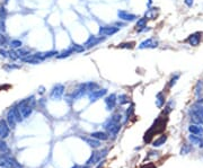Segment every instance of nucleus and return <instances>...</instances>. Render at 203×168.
I'll use <instances>...</instances> for the list:
<instances>
[{
  "instance_id": "f257e3e1",
  "label": "nucleus",
  "mask_w": 203,
  "mask_h": 168,
  "mask_svg": "<svg viewBox=\"0 0 203 168\" xmlns=\"http://www.w3.org/2000/svg\"><path fill=\"white\" fill-rule=\"evenodd\" d=\"M166 129V121L165 118L159 116V117L157 118L156 121L153 122V124L150 126L149 130L146 132L144 134V138H143V141L144 142H150L151 139H152L157 133H161L162 131Z\"/></svg>"
},
{
  "instance_id": "f03ea898",
  "label": "nucleus",
  "mask_w": 203,
  "mask_h": 168,
  "mask_svg": "<svg viewBox=\"0 0 203 168\" xmlns=\"http://www.w3.org/2000/svg\"><path fill=\"white\" fill-rule=\"evenodd\" d=\"M190 114L194 124H203V99H199L191 106Z\"/></svg>"
},
{
  "instance_id": "7ed1b4c3",
  "label": "nucleus",
  "mask_w": 203,
  "mask_h": 168,
  "mask_svg": "<svg viewBox=\"0 0 203 168\" xmlns=\"http://www.w3.org/2000/svg\"><path fill=\"white\" fill-rule=\"evenodd\" d=\"M104 129L107 131V133L111 134V135H116L119 133L120 130H121V123H117V122H114L113 120H107L105 123H104Z\"/></svg>"
},
{
  "instance_id": "20e7f679",
  "label": "nucleus",
  "mask_w": 203,
  "mask_h": 168,
  "mask_svg": "<svg viewBox=\"0 0 203 168\" xmlns=\"http://www.w3.org/2000/svg\"><path fill=\"white\" fill-rule=\"evenodd\" d=\"M107 151H108L107 149H103L102 151H94V153H91L90 157H89V159L86 161V165L90 166V165H95V164H97L100 159L103 158L104 156L106 155Z\"/></svg>"
},
{
  "instance_id": "39448f33",
  "label": "nucleus",
  "mask_w": 203,
  "mask_h": 168,
  "mask_svg": "<svg viewBox=\"0 0 203 168\" xmlns=\"http://www.w3.org/2000/svg\"><path fill=\"white\" fill-rule=\"evenodd\" d=\"M64 94V86L62 84H56L51 89L50 97L51 99H60Z\"/></svg>"
},
{
  "instance_id": "423d86ee",
  "label": "nucleus",
  "mask_w": 203,
  "mask_h": 168,
  "mask_svg": "<svg viewBox=\"0 0 203 168\" xmlns=\"http://www.w3.org/2000/svg\"><path fill=\"white\" fill-rule=\"evenodd\" d=\"M119 31L120 27H116V26H100L98 29V34L99 36H112Z\"/></svg>"
},
{
  "instance_id": "0eeeda50",
  "label": "nucleus",
  "mask_w": 203,
  "mask_h": 168,
  "mask_svg": "<svg viewBox=\"0 0 203 168\" xmlns=\"http://www.w3.org/2000/svg\"><path fill=\"white\" fill-rule=\"evenodd\" d=\"M18 108L22 113V116L23 118H27L32 115V113H33V106H31L25 100H23L22 103H19L18 105Z\"/></svg>"
},
{
  "instance_id": "6e6552de",
  "label": "nucleus",
  "mask_w": 203,
  "mask_h": 168,
  "mask_svg": "<svg viewBox=\"0 0 203 168\" xmlns=\"http://www.w3.org/2000/svg\"><path fill=\"white\" fill-rule=\"evenodd\" d=\"M157 46H158V41H157L156 38H150L142 41V42L138 45V49H140V50H143V49H156Z\"/></svg>"
},
{
  "instance_id": "1a4fd4ad",
  "label": "nucleus",
  "mask_w": 203,
  "mask_h": 168,
  "mask_svg": "<svg viewBox=\"0 0 203 168\" xmlns=\"http://www.w3.org/2000/svg\"><path fill=\"white\" fill-rule=\"evenodd\" d=\"M107 94V89L105 88H102V89H96L94 91H90L89 95H88V98L90 100V103H94L96 100L100 99L102 97H105V95Z\"/></svg>"
},
{
  "instance_id": "9d476101",
  "label": "nucleus",
  "mask_w": 203,
  "mask_h": 168,
  "mask_svg": "<svg viewBox=\"0 0 203 168\" xmlns=\"http://www.w3.org/2000/svg\"><path fill=\"white\" fill-rule=\"evenodd\" d=\"M117 17H119L121 20H124V22H135L138 19V16L135 15L132 13H129L126 10H119L117 11Z\"/></svg>"
},
{
  "instance_id": "9b49d317",
  "label": "nucleus",
  "mask_w": 203,
  "mask_h": 168,
  "mask_svg": "<svg viewBox=\"0 0 203 168\" xmlns=\"http://www.w3.org/2000/svg\"><path fill=\"white\" fill-rule=\"evenodd\" d=\"M105 104H106V109L107 111H112V109L115 108L116 103H117V96L115 94H111V95H107L104 99Z\"/></svg>"
},
{
  "instance_id": "f8f14e48",
  "label": "nucleus",
  "mask_w": 203,
  "mask_h": 168,
  "mask_svg": "<svg viewBox=\"0 0 203 168\" xmlns=\"http://www.w3.org/2000/svg\"><path fill=\"white\" fill-rule=\"evenodd\" d=\"M10 133V128L7 121L5 120H0V140H3L6 138L9 137Z\"/></svg>"
},
{
  "instance_id": "ddd939ff",
  "label": "nucleus",
  "mask_w": 203,
  "mask_h": 168,
  "mask_svg": "<svg viewBox=\"0 0 203 168\" xmlns=\"http://www.w3.org/2000/svg\"><path fill=\"white\" fill-rule=\"evenodd\" d=\"M201 38H202V34L200 32H195L186 38V42L190 44L191 46H197L201 43Z\"/></svg>"
},
{
  "instance_id": "4468645a",
  "label": "nucleus",
  "mask_w": 203,
  "mask_h": 168,
  "mask_svg": "<svg viewBox=\"0 0 203 168\" xmlns=\"http://www.w3.org/2000/svg\"><path fill=\"white\" fill-rule=\"evenodd\" d=\"M103 41H104V38H102V36L97 38V36L91 35V36H89V38L86 41V43L84 44V46H85V49H91V47L98 45V44H99L100 42H103Z\"/></svg>"
},
{
  "instance_id": "2eb2a0df",
  "label": "nucleus",
  "mask_w": 203,
  "mask_h": 168,
  "mask_svg": "<svg viewBox=\"0 0 203 168\" xmlns=\"http://www.w3.org/2000/svg\"><path fill=\"white\" fill-rule=\"evenodd\" d=\"M7 123H8V125H9L10 129H14L16 126V123H17V121H16V117H15V114H14V109L13 107L7 112V118H6Z\"/></svg>"
},
{
  "instance_id": "dca6fc26",
  "label": "nucleus",
  "mask_w": 203,
  "mask_h": 168,
  "mask_svg": "<svg viewBox=\"0 0 203 168\" xmlns=\"http://www.w3.org/2000/svg\"><path fill=\"white\" fill-rule=\"evenodd\" d=\"M22 61L26 63H31V64H38L43 60H41L36 54H29V55L25 56V58H22Z\"/></svg>"
},
{
  "instance_id": "f3484780",
  "label": "nucleus",
  "mask_w": 203,
  "mask_h": 168,
  "mask_svg": "<svg viewBox=\"0 0 203 168\" xmlns=\"http://www.w3.org/2000/svg\"><path fill=\"white\" fill-rule=\"evenodd\" d=\"M188 131H190L191 134H194V135H199V137H202L203 134V128L201 126V124H191L188 126Z\"/></svg>"
},
{
  "instance_id": "a211bd4d",
  "label": "nucleus",
  "mask_w": 203,
  "mask_h": 168,
  "mask_svg": "<svg viewBox=\"0 0 203 168\" xmlns=\"http://www.w3.org/2000/svg\"><path fill=\"white\" fill-rule=\"evenodd\" d=\"M91 138H94V139H97V140H102V141H106L108 140V133H106V132H103V131H96V132H93V133L90 134Z\"/></svg>"
},
{
  "instance_id": "6ab92c4d",
  "label": "nucleus",
  "mask_w": 203,
  "mask_h": 168,
  "mask_svg": "<svg viewBox=\"0 0 203 168\" xmlns=\"http://www.w3.org/2000/svg\"><path fill=\"white\" fill-rule=\"evenodd\" d=\"M73 50L71 49V46L68 47L67 50H63L61 51V52H58V54L55 55L56 59H64V58H68V56H70L71 54H73Z\"/></svg>"
},
{
  "instance_id": "aec40b11",
  "label": "nucleus",
  "mask_w": 203,
  "mask_h": 168,
  "mask_svg": "<svg viewBox=\"0 0 203 168\" xmlns=\"http://www.w3.org/2000/svg\"><path fill=\"white\" fill-rule=\"evenodd\" d=\"M190 141L192 142V144H197L200 148H203V138L199 137V135H194V134H191L188 137Z\"/></svg>"
},
{
  "instance_id": "412c9836",
  "label": "nucleus",
  "mask_w": 203,
  "mask_h": 168,
  "mask_svg": "<svg viewBox=\"0 0 203 168\" xmlns=\"http://www.w3.org/2000/svg\"><path fill=\"white\" fill-rule=\"evenodd\" d=\"M155 103H156V106L158 108H162V106L165 105V95H164L162 91H160L156 95V102Z\"/></svg>"
},
{
  "instance_id": "4be33fe9",
  "label": "nucleus",
  "mask_w": 203,
  "mask_h": 168,
  "mask_svg": "<svg viewBox=\"0 0 203 168\" xmlns=\"http://www.w3.org/2000/svg\"><path fill=\"white\" fill-rule=\"evenodd\" d=\"M84 140L86 141V143H87L88 146L91 147V148H94V149L100 147V141L97 140V139H94V138H86Z\"/></svg>"
},
{
  "instance_id": "5701e85b",
  "label": "nucleus",
  "mask_w": 203,
  "mask_h": 168,
  "mask_svg": "<svg viewBox=\"0 0 203 168\" xmlns=\"http://www.w3.org/2000/svg\"><path fill=\"white\" fill-rule=\"evenodd\" d=\"M166 141H167V135L161 134L159 138H157L156 140L152 141V146L155 147V148H157V147H160V146H162V144H165Z\"/></svg>"
},
{
  "instance_id": "b1692460",
  "label": "nucleus",
  "mask_w": 203,
  "mask_h": 168,
  "mask_svg": "<svg viewBox=\"0 0 203 168\" xmlns=\"http://www.w3.org/2000/svg\"><path fill=\"white\" fill-rule=\"evenodd\" d=\"M157 14H158V8H149L146 11L144 17L147 19H155L157 17Z\"/></svg>"
},
{
  "instance_id": "393cba45",
  "label": "nucleus",
  "mask_w": 203,
  "mask_h": 168,
  "mask_svg": "<svg viewBox=\"0 0 203 168\" xmlns=\"http://www.w3.org/2000/svg\"><path fill=\"white\" fill-rule=\"evenodd\" d=\"M9 46L13 49V50H18L23 46V42L20 40H11L9 42Z\"/></svg>"
},
{
  "instance_id": "a878e982",
  "label": "nucleus",
  "mask_w": 203,
  "mask_h": 168,
  "mask_svg": "<svg viewBox=\"0 0 203 168\" xmlns=\"http://www.w3.org/2000/svg\"><path fill=\"white\" fill-rule=\"evenodd\" d=\"M117 102L120 103V105H125V104L130 103V98H129L128 95H125V94H121V95L117 96Z\"/></svg>"
},
{
  "instance_id": "bb28decb",
  "label": "nucleus",
  "mask_w": 203,
  "mask_h": 168,
  "mask_svg": "<svg viewBox=\"0 0 203 168\" xmlns=\"http://www.w3.org/2000/svg\"><path fill=\"white\" fill-rule=\"evenodd\" d=\"M8 166H9V168H22L20 164L15 158H13V157L8 158Z\"/></svg>"
},
{
  "instance_id": "cd10ccee",
  "label": "nucleus",
  "mask_w": 203,
  "mask_h": 168,
  "mask_svg": "<svg viewBox=\"0 0 203 168\" xmlns=\"http://www.w3.org/2000/svg\"><path fill=\"white\" fill-rule=\"evenodd\" d=\"M147 22H148V19L146 18V17H141V18H138L135 25H137V27L140 29V28H143L147 26Z\"/></svg>"
},
{
  "instance_id": "c85d7f7f",
  "label": "nucleus",
  "mask_w": 203,
  "mask_h": 168,
  "mask_svg": "<svg viewBox=\"0 0 203 168\" xmlns=\"http://www.w3.org/2000/svg\"><path fill=\"white\" fill-rule=\"evenodd\" d=\"M135 46V42H124V43L119 44L120 49H129V50H131Z\"/></svg>"
},
{
  "instance_id": "c756f323",
  "label": "nucleus",
  "mask_w": 203,
  "mask_h": 168,
  "mask_svg": "<svg viewBox=\"0 0 203 168\" xmlns=\"http://www.w3.org/2000/svg\"><path fill=\"white\" fill-rule=\"evenodd\" d=\"M71 49L73 50V52L75 53H80V52H84L86 49H85V46L84 45H79V44H76V43H73L71 45Z\"/></svg>"
},
{
  "instance_id": "7c9ffc66",
  "label": "nucleus",
  "mask_w": 203,
  "mask_h": 168,
  "mask_svg": "<svg viewBox=\"0 0 203 168\" xmlns=\"http://www.w3.org/2000/svg\"><path fill=\"white\" fill-rule=\"evenodd\" d=\"M13 109H14V114H15L16 121H17V122H22L23 121V116H22V113H20V111H19V108L17 107V106H15V107H13Z\"/></svg>"
},
{
  "instance_id": "2f4dec72",
  "label": "nucleus",
  "mask_w": 203,
  "mask_h": 168,
  "mask_svg": "<svg viewBox=\"0 0 203 168\" xmlns=\"http://www.w3.org/2000/svg\"><path fill=\"white\" fill-rule=\"evenodd\" d=\"M179 77H181V75L178 73V75H174L172 78H170V80H169L168 82V88H172L174 85H176V82H177V80L179 79Z\"/></svg>"
},
{
  "instance_id": "473e14b6",
  "label": "nucleus",
  "mask_w": 203,
  "mask_h": 168,
  "mask_svg": "<svg viewBox=\"0 0 203 168\" xmlns=\"http://www.w3.org/2000/svg\"><path fill=\"white\" fill-rule=\"evenodd\" d=\"M8 58H10L11 60H18L19 59V55H18V53H17V51H15V50H11L10 51H8Z\"/></svg>"
},
{
  "instance_id": "72a5a7b5",
  "label": "nucleus",
  "mask_w": 203,
  "mask_h": 168,
  "mask_svg": "<svg viewBox=\"0 0 203 168\" xmlns=\"http://www.w3.org/2000/svg\"><path fill=\"white\" fill-rule=\"evenodd\" d=\"M6 151H8L7 143L3 140H0V153H6Z\"/></svg>"
},
{
  "instance_id": "f704fd0d",
  "label": "nucleus",
  "mask_w": 203,
  "mask_h": 168,
  "mask_svg": "<svg viewBox=\"0 0 203 168\" xmlns=\"http://www.w3.org/2000/svg\"><path fill=\"white\" fill-rule=\"evenodd\" d=\"M111 120H113L114 122H117V123H120L122 120V115L120 114V113H115V114H113L112 116H111Z\"/></svg>"
},
{
  "instance_id": "c9c22d12",
  "label": "nucleus",
  "mask_w": 203,
  "mask_h": 168,
  "mask_svg": "<svg viewBox=\"0 0 203 168\" xmlns=\"http://www.w3.org/2000/svg\"><path fill=\"white\" fill-rule=\"evenodd\" d=\"M173 105H174V102H173V100H170V102H169L168 104H167V105H166V108H165V114L166 115H167V114H168L169 112H172L173 111Z\"/></svg>"
},
{
  "instance_id": "e433bc0d",
  "label": "nucleus",
  "mask_w": 203,
  "mask_h": 168,
  "mask_svg": "<svg viewBox=\"0 0 203 168\" xmlns=\"http://www.w3.org/2000/svg\"><path fill=\"white\" fill-rule=\"evenodd\" d=\"M133 112H135V105L133 104H131V106L129 107L128 109H126V117H131L132 114H133Z\"/></svg>"
},
{
  "instance_id": "4c0bfd02",
  "label": "nucleus",
  "mask_w": 203,
  "mask_h": 168,
  "mask_svg": "<svg viewBox=\"0 0 203 168\" xmlns=\"http://www.w3.org/2000/svg\"><path fill=\"white\" fill-rule=\"evenodd\" d=\"M0 17L2 19L6 20V17H7V10L5 7H0Z\"/></svg>"
},
{
  "instance_id": "58836bf2",
  "label": "nucleus",
  "mask_w": 203,
  "mask_h": 168,
  "mask_svg": "<svg viewBox=\"0 0 203 168\" xmlns=\"http://www.w3.org/2000/svg\"><path fill=\"white\" fill-rule=\"evenodd\" d=\"M191 150V148L190 147H188V146H184V148H182V150H181V153L182 155H186V153H188V151Z\"/></svg>"
},
{
  "instance_id": "ea45409f",
  "label": "nucleus",
  "mask_w": 203,
  "mask_h": 168,
  "mask_svg": "<svg viewBox=\"0 0 203 168\" xmlns=\"http://www.w3.org/2000/svg\"><path fill=\"white\" fill-rule=\"evenodd\" d=\"M0 55L2 58H8V51H6L5 49H0Z\"/></svg>"
},
{
  "instance_id": "a19ab883",
  "label": "nucleus",
  "mask_w": 203,
  "mask_h": 168,
  "mask_svg": "<svg viewBox=\"0 0 203 168\" xmlns=\"http://www.w3.org/2000/svg\"><path fill=\"white\" fill-rule=\"evenodd\" d=\"M184 3H185V5H186V6L188 7V8H191V7L193 6L194 0H184Z\"/></svg>"
},
{
  "instance_id": "79ce46f5",
  "label": "nucleus",
  "mask_w": 203,
  "mask_h": 168,
  "mask_svg": "<svg viewBox=\"0 0 203 168\" xmlns=\"http://www.w3.org/2000/svg\"><path fill=\"white\" fill-rule=\"evenodd\" d=\"M72 168H89V166H79V165H75Z\"/></svg>"
},
{
  "instance_id": "37998d69",
  "label": "nucleus",
  "mask_w": 203,
  "mask_h": 168,
  "mask_svg": "<svg viewBox=\"0 0 203 168\" xmlns=\"http://www.w3.org/2000/svg\"><path fill=\"white\" fill-rule=\"evenodd\" d=\"M151 3H152V0H148V5H149V6L151 5Z\"/></svg>"
},
{
  "instance_id": "c03bdc74",
  "label": "nucleus",
  "mask_w": 203,
  "mask_h": 168,
  "mask_svg": "<svg viewBox=\"0 0 203 168\" xmlns=\"http://www.w3.org/2000/svg\"><path fill=\"white\" fill-rule=\"evenodd\" d=\"M2 33H3V32H2V31H1V29H0V35L2 34Z\"/></svg>"
}]
</instances>
